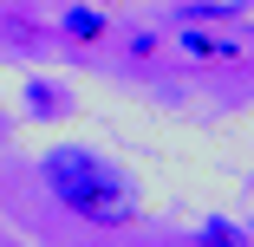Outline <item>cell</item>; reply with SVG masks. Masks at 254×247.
Listing matches in <instances>:
<instances>
[{
    "instance_id": "2",
    "label": "cell",
    "mask_w": 254,
    "mask_h": 247,
    "mask_svg": "<svg viewBox=\"0 0 254 247\" xmlns=\"http://www.w3.org/2000/svg\"><path fill=\"white\" fill-rule=\"evenodd\" d=\"M59 33L72 39V46H98L111 33V13L98 7V0H65V13H59Z\"/></svg>"
},
{
    "instance_id": "7",
    "label": "cell",
    "mask_w": 254,
    "mask_h": 247,
    "mask_svg": "<svg viewBox=\"0 0 254 247\" xmlns=\"http://www.w3.org/2000/svg\"><path fill=\"white\" fill-rule=\"evenodd\" d=\"M98 7H105V0H98Z\"/></svg>"
},
{
    "instance_id": "6",
    "label": "cell",
    "mask_w": 254,
    "mask_h": 247,
    "mask_svg": "<svg viewBox=\"0 0 254 247\" xmlns=\"http://www.w3.org/2000/svg\"><path fill=\"white\" fill-rule=\"evenodd\" d=\"M195 247H248V228H235V221H202L195 228Z\"/></svg>"
},
{
    "instance_id": "1",
    "label": "cell",
    "mask_w": 254,
    "mask_h": 247,
    "mask_svg": "<svg viewBox=\"0 0 254 247\" xmlns=\"http://www.w3.org/2000/svg\"><path fill=\"white\" fill-rule=\"evenodd\" d=\"M39 176H46V189H53V202L72 208V215L91 221V228H130V221H137V189H130V176H124L111 156L85 150V143L46 150Z\"/></svg>"
},
{
    "instance_id": "5",
    "label": "cell",
    "mask_w": 254,
    "mask_h": 247,
    "mask_svg": "<svg viewBox=\"0 0 254 247\" xmlns=\"http://www.w3.org/2000/svg\"><path fill=\"white\" fill-rule=\"evenodd\" d=\"M176 20L183 26H228V20H241V7H235V0H183Z\"/></svg>"
},
{
    "instance_id": "3",
    "label": "cell",
    "mask_w": 254,
    "mask_h": 247,
    "mask_svg": "<svg viewBox=\"0 0 254 247\" xmlns=\"http://www.w3.org/2000/svg\"><path fill=\"white\" fill-rule=\"evenodd\" d=\"M183 52L189 59H209V65H235L241 59V39L235 33H209V26H183Z\"/></svg>"
},
{
    "instance_id": "4",
    "label": "cell",
    "mask_w": 254,
    "mask_h": 247,
    "mask_svg": "<svg viewBox=\"0 0 254 247\" xmlns=\"http://www.w3.org/2000/svg\"><path fill=\"white\" fill-rule=\"evenodd\" d=\"M72 91H59L53 78H26V117H65Z\"/></svg>"
}]
</instances>
